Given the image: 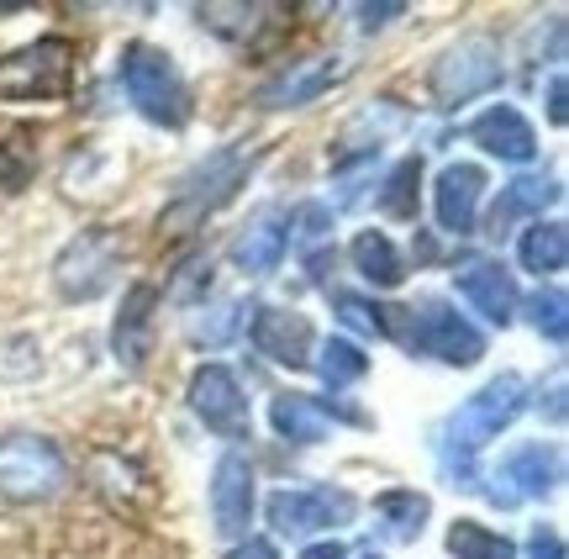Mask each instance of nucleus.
<instances>
[{"instance_id":"nucleus-5","label":"nucleus","mask_w":569,"mask_h":559,"mask_svg":"<svg viewBox=\"0 0 569 559\" xmlns=\"http://www.w3.org/2000/svg\"><path fill=\"white\" fill-rule=\"evenodd\" d=\"M501 80H507L501 42L490 38V32H469V38L448 42L443 53L432 59V69H427V96H432V106L453 111V106L480 101L490 90H501Z\"/></svg>"},{"instance_id":"nucleus-14","label":"nucleus","mask_w":569,"mask_h":559,"mask_svg":"<svg viewBox=\"0 0 569 559\" xmlns=\"http://www.w3.org/2000/svg\"><path fill=\"white\" fill-rule=\"evenodd\" d=\"M248 338H253V349L264 353L269 365H284V370H306L311 353H317V332H311V322L290 307H253Z\"/></svg>"},{"instance_id":"nucleus-31","label":"nucleus","mask_w":569,"mask_h":559,"mask_svg":"<svg viewBox=\"0 0 569 559\" xmlns=\"http://www.w3.org/2000/svg\"><path fill=\"white\" fill-rule=\"evenodd\" d=\"M417 186H422V159H401L386 174V190L375 196V207L386 217H417Z\"/></svg>"},{"instance_id":"nucleus-4","label":"nucleus","mask_w":569,"mask_h":559,"mask_svg":"<svg viewBox=\"0 0 569 559\" xmlns=\"http://www.w3.org/2000/svg\"><path fill=\"white\" fill-rule=\"evenodd\" d=\"M248 169H253V153H248V148H222V153H211L196 174H184L180 190H174V201L159 211V232L163 238L196 232L211 211L227 207V201L243 190Z\"/></svg>"},{"instance_id":"nucleus-3","label":"nucleus","mask_w":569,"mask_h":559,"mask_svg":"<svg viewBox=\"0 0 569 559\" xmlns=\"http://www.w3.org/2000/svg\"><path fill=\"white\" fill-rule=\"evenodd\" d=\"M117 80H122L127 101L159 127H184L190 111H196L180 63L169 59L163 48H153V42H127L122 59H117Z\"/></svg>"},{"instance_id":"nucleus-26","label":"nucleus","mask_w":569,"mask_h":559,"mask_svg":"<svg viewBox=\"0 0 569 559\" xmlns=\"http://www.w3.org/2000/svg\"><path fill=\"white\" fill-rule=\"evenodd\" d=\"M517 259H522V270H532L538 280H543V274H559V270H565V259H569V232H565V222H543V217H538V222L522 232Z\"/></svg>"},{"instance_id":"nucleus-40","label":"nucleus","mask_w":569,"mask_h":559,"mask_svg":"<svg viewBox=\"0 0 569 559\" xmlns=\"http://www.w3.org/2000/svg\"><path fill=\"white\" fill-rule=\"evenodd\" d=\"M359 559H380V555H375V549H369V555H359Z\"/></svg>"},{"instance_id":"nucleus-25","label":"nucleus","mask_w":569,"mask_h":559,"mask_svg":"<svg viewBox=\"0 0 569 559\" xmlns=\"http://www.w3.org/2000/svg\"><path fill=\"white\" fill-rule=\"evenodd\" d=\"M274 11H280V6H259V0H253V6H243V0H222V6H201L196 17H201L206 32H217V38H227V42H253L269 21H274Z\"/></svg>"},{"instance_id":"nucleus-1","label":"nucleus","mask_w":569,"mask_h":559,"mask_svg":"<svg viewBox=\"0 0 569 559\" xmlns=\"http://www.w3.org/2000/svg\"><path fill=\"white\" fill-rule=\"evenodd\" d=\"M522 412H528V380L507 370V375H496L490 386H480L459 412L448 417L438 455H443V470L453 476V486H475V455L496 433H507Z\"/></svg>"},{"instance_id":"nucleus-39","label":"nucleus","mask_w":569,"mask_h":559,"mask_svg":"<svg viewBox=\"0 0 569 559\" xmlns=\"http://www.w3.org/2000/svg\"><path fill=\"white\" fill-rule=\"evenodd\" d=\"M549 122L565 127V74H553L549 80Z\"/></svg>"},{"instance_id":"nucleus-37","label":"nucleus","mask_w":569,"mask_h":559,"mask_svg":"<svg viewBox=\"0 0 569 559\" xmlns=\"http://www.w3.org/2000/svg\"><path fill=\"white\" fill-rule=\"evenodd\" d=\"M227 559H280V555H274V543L269 539H238L232 549H227Z\"/></svg>"},{"instance_id":"nucleus-11","label":"nucleus","mask_w":569,"mask_h":559,"mask_svg":"<svg viewBox=\"0 0 569 559\" xmlns=\"http://www.w3.org/2000/svg\"><path fill=\"white\" fill-rule=\"evenodd\" d=\"M490 480H496V486H490L486 497L496 501V507L553 497L559 480H565V455H559V443H517Z\"/></svg>"},{"instance_id":"nucleus-13","label":"nucleus","mask_w":569,"mask_h":559,"mask_svg":"<svg viewBox=\"0 0 569 559\" xmlns=\"http://www.w3.org/2000/svg\"><path fill=\"white\" fill-rule=\"evenodd\" d=\"M253 522V459L243 449H227L211 470V528L222 539H248Z\"/></svg>"},{"instance_id":"nucleus-7","label":"nucleus","mask_w":569,"mask_h":559,"mask_svg":"<svg viewBox=\"0 0 569 559\" xmlns=\"http://www.w3.org/2000/svg\"><path fill=\"white\" fill-rule=\"evenodd\" d=\"M122 259H127V238L117 228H106V222L80 228L53 259V290L63 301H96V296L117 286Z\"/></svg>"},{"instance_id":"nucleus-19","label":"nucleus","mask_w":569,"mask_h":559,"mask_svg":"<svg viewBox=\"0 0 569 559\" xmlns=\"http://www.w3.org/2000/svg\"><path fill=\"white\" fill-rule=\"evenodd\" d=\"M284 249H290V217H284V211H259V217L238 232L232 259H238L243 274H274Z\"/></svg>"},{"instance_id":"nucleus-8","label":"nucleus","mask_w":569,"mask_h":559,"mask_svg":"<svg viewBox=\"0 0 569 559\" xmlns=\"http://www.w3.org/2000/svg\"><path fill=\"white\" fill-rule=\"evenodd\" d=\"M407 349L411 353H427V359H438V365H453V370H469V365H480L486 359V332L469 322L459 307H448V301H417L407 307Z\"/></svg>"},{"instance_id":"nucleus-20","label":"nucleus","mask_w":569,"mask_h":559,"mask_svg":"<svg viewBox=\"0 0 569 559\" xmlns=\"http://www.w3.org/2000/svg\"><path fill=\"white\" fill-rule=\"evenodd\" d=\"M269 422H274V433H280L284 443L306 449V443H322V438H327L332 412H327V401H317V396L280 391L274 401H269Z\"/></svg>"},{"instance_id":"nucleus-32","label":"nucleus","mask_w":569,"mask_h":559,"mask_svg":"<svg viewBox=\"0 0 569 559\" xmlns=\"http://www.w3.org/2000/svg\"><path fill=\"white\" fill-rule=\"evenodd\" d=\"M332 307H338V322H343V328H353L359 338H390L386 307H375V301L353 296V290H332Z\"/></svg>"},{"instance_id":"nucleus-6","label":"nucleus","mask_w":569,"mask_h":559,"mask_svg":"<svg viewBox=\"0 0 569 559\" xmlns=\"http://www.w3.org/2000/svg\"><path fill=\"white\" fill-rule=\"evenodd\" d=\"M69 486V459L53 438L6 433L0 438V507H38Z\"/></svg>"},{"instance_id":"nucleus-15","label":"nucleus","mask_w":569,"mask_h":559,"mask_svg":"<svg viewBox=\"0 0 569 559\" xmlns=\"http://www.w3.org/2000/svg\"><path fill=\"white\" fill-rule=\"evenodd\" d=\"M453 286H459V296H465L486 322H496V328H511V322H517L522 290H517V280H511V270L501 259H465V264L453 270Z\"/></svg>"},{"instance_id":"nucleus-9","label":"nucleus","mask_w":569,"mask_h":559,"mask_svg":"<svg viewBox=\"0 0 569 559\" xmlns=\"http://www.w3.org/2000/svg\"><path fill=\"white\" fill-rule=\"evenodd\" d=\"M269 528L280 539H306V533H327L359 518V497L353 491H332V486H284L269 497Z\"/></svg>"},{"instance_id":"nucleus-21","label":"nucleus","mask_w":569,"mask_h":559,"mask_svg":"<svg viewBox=\"0 0 569 559\" xmlns=\"http://www.w3.org/2000/svg\"><path fill=\"white\" fill-rule=\"evenodd\" d=\"M559 201V180H543V174H522V180H511L501 186V201L490 207V238H507L522 217H543V207Z\"/></svg>"},{"instance_id":"nucleus-38","label":"nucleus","mask_w":569,"mask_h":559,"mask_svg":"<svg viewBox=\"0 0 569 559\" xmlns=\"http://www.w3.org/2000/svg\"><path fill=\"white\" fill-rule=\"evenodd\" d=\"M296 559H348V543H338V539H322V543H306Z\"/></svg>"},{"instance_id":"nucleus-16","label":"nucleus","mask_w":569,"mask_h":559,"mask_svg":"<svg viewBox=\"0 0 569 559\" xmlns=\"http://www.w3.org/2000/svg\"><path fill=\"white\" fill-rule=\"evenodd\" d=\"M153 317H159V286L153 280L127 286L122 311L111 322V353H117V365L127 375H138L148 365V353H153Z\"/></svg>"},{"instance_id":"nucleus-10","label":"nucleus","mask_w":569,"mask_h":559,"mask_svg":"<svg viewBox=\"0 0 569 559\" xmlns=\"http://www.w3.org/2000/svg\"><path fill=\"white\" fill-rule=\"evenodd\" d=\"M348 69H353V63H348L343 53H306V59L284 63L280 74H269V80L253 90V101H259V111H296V106L322 101L332 84H343Z\"/></svg>"},{"instance_id":"nucleus-22","label":"nucleus","mask_w":569,"mask_h":559,"mask_svg":"<svg viewBox=\"0 0 569 559\" xmlns=\"http://www.w3.org/2000/svg\"><path fill=\"white\" fill-rule=\"evenodd\" d=\"M84 476H90V486H96L111 507H132V501L148 497V476H142V465L138 459H127V455H117V449H96L90 465H84Z\"/></svg>"},{"instance_id":"nucleus-23","label":"nucleus","mask_w":569,"mask_h":559,"mask_svg":"<svg viewBox=\"0 0 569 559\" xmlns=\"http://www.w3.org/2000/svg\"><path fill=\"white\" fill-rule=\"evenodd\" d=\"M427 518H432V501L422 491H386V497H375V533L386 543H417Z\"/></svg>"},{"instance_id":"nucleus-28","label":"nucleus","mask_w":569,"mask_h":559,"mask_svg":"<svg viewBox=\"0 0 569 559\" xmlns=\"http://www.w3.org/2000/svg\"><path fill=\"white\" fill-rule=\"evenodd\" d=\"M448 555L453 559H517V543H511L507 533L486 528V522L459 518L448 528Z\"/></svg>"},{"instance_id":"nucleus-2","label":"nucleus","mask_w":569,"mask_h":559,"mask_svg":"<svg viewBox=\"0 0 569 559\" xmlns=\"http://www.w3.org/2000/svg\"><path fill=\"white\" fill-rule=\"evenodd\" d=\"M74 69H80V48L69 38H38L21 42L0 59V101L11 106H59L74 96Z\"/></svg>"},{"instance_id":"nucleus-35","label":"nucleus","mask_w":569,"mask_h":559,"mask_svg":"<svg viewBox=\"0 0 569 559\" xmlns=\"http://www.w3.org/2000/svg\"><path fill=\"white\" fill-rule=\"evenodd\" d=\"M528 559H565V539H559V528H532V539H528Z\"/></svg>"},{"instance_id":"nucleus-34","label":"nucleus","mask_w":569,"mask_h":559,"mask_svg":"<svg viewBox=\"0 0 569 559\" xmlns=\"http://www.w3.org/2000/svg\"><path fill=\"white\" fill-rule=\"evenodd\" d=\"M353 11H359V32H380V27H390L396 17H407L401 0H390V6H353Z\"/></svg>"},{"instance_id":"nucleus-29","label":"nucleus","mask_w":569,"mask_h":559,"mask_svg":"<svg viewBox=\"0 0 569 559\" xmlns=\"http://www.w3.org/2000/svg\"><path fill=\"white\" fill-rule=\"evenodd\" d=\"M528 322L538 328V338H549L553 349H565L569 343V296L559 286H549V290H532L528 301Z\"/></svg>"},{"instance_id":"nucleus-17","label":"nucleus","mask_w":569,"mask_h":559,"mask_svg":"<svg viewBox=\"0 0 569 559\" xmlns=\"http://www.w3.org/2000/svg\"><path fill=\"white\" fill-rule=\"evenodd\" d=\"M480 196H486V169L480 164H448L432 186V211H438V228L453 238H469L480 222Z\"/></svg>"},{"instance_id":"nucleus-36","label":"nucleus","mask_w":569,"mask_h":559,"mask_svg":"<svg viewBox=\"0 0 569 559\" xmlns=\"http://www.w3.org/2000/svg\"><path fill=\"white\" fill-rule=\"evenodd\" d=\"M549 407V422H565V370L549 375V396L538 391V412Z\"/></svg>"},{"instance_id":"nucleus-30","label":"nucleus","mask_w":569,"mask_h":559,"mask_svg":"<svg viewBox=\"0 0 569 559\" xmlns=\"http://www.w3.org/2000/svg\"><path fill=\"white\" fill-rule=\"evenodd\" d=\"M248 322H253V307H248V301H222V307H206V317L190 322V338L206 343V349H222L227 338H238Z\"/></svg>"},{"instance_id":"nucleus-33","label":"nucleus","mask_w":569,"mask_h":559,"mask_svg":"<svg viewBox=\"0 0 569 559\" xmlns=\"http://www.w3.org/2000/svg\"><path fill=\"white\" fill-rule=\"evenodd\" d=\"M290 222H296L290 243H317V238L327 232V222H332V217H327V207H317V201H311V207H301L296 217H290Z\"/></svg>"},{"instance_id":"nucleus-24","label":"nucleus","mask_w":569,"mask_h":559,"mask_svg":"<svg viewBox=\"0 0 569 559\" xmlns=\"http://www.w3.org/2000/svg\"><path fill=\"white\" fill-rule=\"evenodd\" d=\"M348 259H353V270L365 274L369 286H380V290H396L407 280V259H401V249H396L380 228L359 232V238L348 243Z\"/></svg>"},{"instance_id":"nucleus-27","label":"nucleus","mask_w":569,"mask_h":559,"mask_svg":"<svg viewBox=\"0 0 569 559\" xmlns=\"http://www.w3.org/2000/svg\"><path fill=\"white\" fill-rule=\"evenodd\" d=\"M311 365H317V375H322L332 391H343V386H359L369 375V353L353 338H327L322 349L311 353Z\"/></svg>"},{"instance_id":"nucleus-12","label":"nucleus","mask_w":569,"mask_h":559,"mask_svg":"<svg viewBox=\"0 0 569 559\" xmlns=\"http://www.w3.org/2000/svg\"><path fill=\"white\" fill-rule=\"evenodd\" d=\"M190 412L217 438H248V396L227 365H201L190 375Z\"/></svg>"},{"instance_id":"nucleus-18","label":"nucleus","mask_w":569,"mask_h":559,"mask_svg":"<svg viewBox=\"0 0 569 559\" xmlns=\"http://www.w3.org/2000/svg\"><path fill=\"white\" fill-rule=\"evenodd\" d=\"M469 138L486 148L490 159H501V164H532V159H538V132H532V122L517 106H490V111H480V117L469 122Z\"/></svg>"}]
</instances>
